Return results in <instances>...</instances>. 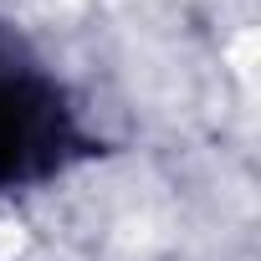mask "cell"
I'll return each instance as SVG.
<instances>
[{
	"label": "cell",
	"mask_w": 261,
	"mask_h": 261,
	"mask_svg": "<svg viewBox=\"0 0 261 261\" xmlns=\"http://www.w3.org/2000/svg\"><path fill=\"white\" fill-rule=\"evenodd\" d=\"M87 154L92 134L67 87L11 26H0V195L36 190Z\"/></svg>",
	"instance_id": "6da1fadb"
}]
</instances>
